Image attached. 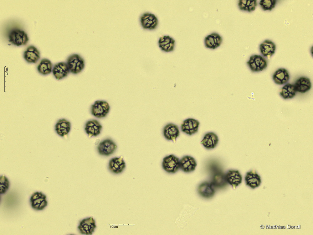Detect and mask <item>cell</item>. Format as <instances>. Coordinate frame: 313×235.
Returning a JSON list of instances; mask_svg holds the SVG:
<instances>
[{
  "label": "cell",
  "mask_w": 313,
  "mask_h": 235,
  "mask_svg": "<svg viewBox=\"0 0 313 235\" xmlns=\"http://www.w3.org/2000/svg\"><path fill=\"white\" fill-rule=\"evenodd\" d=\"M52 65V64L50 60L47 59H43L38 65L37 70L40 73L46 75L51 72Z\"/></svg>",
  "instance_id": "cell-29"
},
{
  "label": "cell",
  "mask_w": 313,
  "mask_h": 235,
  "mask_svg": "<svg viewBox=\"0 0 313 235\" xmlns=\"http://www.w3.org/2000/svg\"><path fill=\"white\" fill-rule=\"evenodd\" d=\"M140 19L141 25L144 29H154L158 24L156 17L151 13H144L141 16Z\"/></svg>",
  "instance_id": "cell-8"
},
{
  "label": "cell",
  "mask_w": 313,
  "mask_h": 235,
  "mask_svg": "<svg viewBox=\"0 0 313 235\" xmlns=\"http://www.w3.org/2000/svg\"><path fill=\"white\" fill-rule=\"evenodd\" d=\"M218 141V136L214 133L210 132L205 134L201 143L206 149H209L214 148Z\"/></svg>",
  "instance_id": "cell-16"
},
{
  "label": "cell",
  "mask_w": 313,
  "mask_h": 235,
  "mask_svg": "<svg viewBox=\"0 0 313 235\" xmlns=\"http://www.w3.org/2000/svg\"><path fill=\"white\" fill-rule=\"evenodd\" d=\"M102 125L96 120L88 121L85 124V130L89 137H96L100 133Z\"/></svg>",
  "instance_id": "cell-13"
},
{
  "label": "cell",
  "mask_w": 313,
  "mask_h": 235,
  "mask_svg": "<svg viewBox=\"0 0 313 235\" xmlns=\"http://www.w3.org/2000/svg\"><path fill=\"white\" fill-rule=\"evenodd\" d=\"M199 122L194 118H189L184 120L181 125V130L189 135L197 133L199 125Z\"/></svg>",
  "instance_id": "cell-9"
},
{
  "label": "cell",
  "mask_w": 313,
  "mask_h": 235,
  "mask_svg": "<svg viewBox=\"0 0 313 235\" xmlns=\"http://www.w3.org/2000/svg\"><path fill=\"white\" fill-rule=\"evenodd\" d=\"M96 227L95 220L90 217L81 221L78 228L82 234L91 235Z\"/></svg>",
  "instance_id": "cell-10"
},
{
  "label": "cell",
  "mask_w": 313,
  "mask_h": 235,
  "mask_svg": "<svg viewBox=\"0 0 313 235\" xmlns=\"http://www.w3.org/2000/svg\"><path fill=\"white\" fill-rule=\"evenodd\" d=\"M225 177L227 183L231 185L234 189L242 182V176L238 170H229L225 175Z\"/></svg>",
  "instance_id": "cell-18"
},
{
  "label": "cell",
  "mask_w": 313,
  "mask_h": 235,
  "mask_svg": "<svg viewBox=\"0 0 313 235\" xmlns=\"http://www.w3.org/2000/svg\"><path fill=\"white\" fill-rule=\"evenodd\" d=\"M9 183L8 179L4 175L0 177V193H5L8 189Z\"/></svg>",
  "instance_id": "cell-32"
},
{
  "label": "cell",
  "mask_w": 313,
  "mask_h": 235,
  "mask_svg": "<svg viewBox=\"0 0 313 235\" xmlns=\"http://www.w3.org/2000/svg\"><path fill=\"white\" fill-rule=\"evenodd\" d=\"M273 79L276 84L281 85L288 81L290 76L287 70L281 68L275 72L273 76Z\"/></svg>",
  "instance_id": "cell-24"
},
{
  "label": "cell",
  "mask_w": 313,
  "mask_h": 235,
  "mask_svg": "<svg viewBox=\"0 0 313 235\" xmlns=\"http://www.w3.org/2000/svg\"><path fill=\"white\" fill-rule=\"evenodd\" d=\"M162 166L167 172L175 173L180 168L179 159L173 154L166 156L163 159Z\"/></svg>",
  "instance_id": "cell-3"
},
{
  "label": "cell",
  "mask_w": 313,
  "mask_h": 235,
  "mask_svg": "<svg viewBox=\"0 0 313 235\" xmlns=\"http://www.w3.org/2000/svg\"><path fill=\"white\" fill-rule=\"evenodd\" d=\"M30 202L32 207L37 210H43L48 203L46 196L39 192H34L32 195Z\"/></svg>",
  "instance_id": "cell-7"
},
{
  "label": "cell",
  "mask_w": 313,
  "mask_h": 235,
  "mask_svg": "<svg viewBox=\"0 0 313 235\" xmlns=\"http://www.w3.org/2000/svg\"><path fill=\"white\" fill-rule=\"evenodd\" d=\"M198 191L202 197L207 199L212 197L215 192V188L211 182L207 181L204 182L199 185Z\"/></svg>",
  "instance_id": "cell-14"
},
{
  "label": "cell",
  "mask_w": 313,
  "mask_h": 235,
  "mask_svg": "<svg viewBox=\"0 0 313 235\" xmlns=\"http://www.w3.org/2000/svg\"><path fill=\"white\" fill-rule=\"evenodd\" d=\"M197 165L195 159L190 156H184L180 160V168L185 172L189 173L194 171Z\"/></svg>",
  "instance_id": "cell-12"
},
{
  "label": "cell",
  "mask_w": 313,
  "mask_h": 235,
  "mask_svg": "<svg viewBox=\"0 0 313 235\" xmlns=\"http://www.w3.org/2000/svg\"><path fill=\"white\" fill-rule=\"evenodd\" d=\"M70 123L64 118L59 119L55 126V130L57 133L61 137L67 135L71 129Z\"/></svg>",
  "instance_id": "cell-20"
},
{
  "label": "cell",
  "mask_w": 313,
  "mask_h": 235,
  "mask_svg": "<svg viewBox=\"0 0 313 235\" xmlns=\"http://www.w3.org/2000/svg\"><path fill=\"white\" fill-rule=\"evenodd\" d=\"M117 147L115 143L110 139L108 138L100 142L97 148L100 154L109 156L114 152Z\"/></svg>",
  "instance_id": "cell-6"
},
{
  "label": "cell",
  "mask_w": 313,
  "mask_h": 235,
  "mask_svg": "<svg viewBox=\"0 0 313 235\" xmlns=\"http://www.w3.org/2000/svg\"><path fill=\"white\" fill-rule=\"evenodd\" d=\"M126 167V163L122 156L115 157L110 160L109 169L113 173L118 174L122 172Z\"/></svg>",
  "instance_id": "cell-17"
},
{
  "label": "cell",
  "mask_w": 313,
  "mask_h": 235,
  "mask_svg": "<svg viewBox=\"0 0 313 235\" xmlns=\"http://www.w3.org/2000/svg\"><path fill=\"white\" fill-rule=\"evenodd\" d=\"M222 40L221 37L218 34L213 33L205 38V46L208 48L215 49L220 46Z\"/></svg>",
  "instance_id": "cell-21"
},
{
  "label": "cell",
  "mask_w": 313,
  "mask_h": 235,
  "mask_svg": "<svg viewBox=\"0 0 313 235\" xmlns=\"http://www.w3.org/2000/svg\"><path fill=\"white\" fill-rule=\"evenodd\" d=\"M110 107L106 101L98 100L91 106V114L98 118L105 117L109 112Z\"/></svg>",
  "instance_id": "cell-2"
},
{
  "label": "cell",
  "mask_w": 313,
  "mask_h": 235,
  "mask_svg": "<svg viewBox=\"0 0 313 235\" xmlns=\"http://www.w3.org/2000/svg\"><path fill=\"white\" fill-rule=\"evenodd\" d=\"M239 9L241 10L251 12L255 9L257 5L256 0H239L238 3Z\"/></svg>",
  "instance_id": "cell-30"
},
{
  "label": "cell",
  "mask_w": 313,
  "mask_h": 235,
  "mask_svg": "<svg viewBox=\"0 0 313 235\" xmlns=\"http://www.w3.org/2000/svg\"><path fill=\"white\" fill-rule=\"evenodd\" d=\"M175 40L169 35L160 37L158 41L159 46L161 50L166 52L174 50Z\"/></svg>",
  "instance_id": "cell-19"
},
{
  "label": "cell",
  "mask_w": 313,
  "mask_h": 235,
  "mask_svg": "<svg viewBox=\"0 0 313 235\" xmlns=\"http://www.w3.org/2000/svg\"><path fill=\"white\" fill-rule=\"evenodd\" d=\"M8 37L9 41L17 46L25 45L29 40L27 34L24 31L18 29L12 30Z\"/></svg>",
  "instance_id": "cell-4"
},
{
  "label": "cell",
  "mask_w": 313,
  "mask_h": 235,
  "mask_svg": "<svg viewBox=\"0 0 313 235\" xmlns=\"http://www.w3.org/2000/svg\"><path fill=\"white\" fill-rule=\"evenodd\" d=\"M163 134L167 140H172L175 142L179 136L180 132L178 126L172 123L167 124L163 129Z\"/></svg>",
  "instance_id": "cell-11"
},
{
  "label": "cell",
  "mask_w": 313,
  "mask_h": 235,
  "mask_svg": "<svg viewBox=\"0 0 313 235\" xmlns=\"http://www.w3.org/2000/svg\"><path fill=\"white\" fill-rule=\"evenodd\" d=\"M23 58L29 63H35L40 59V53L34 46L28 47L23 53Z\"/></svg>",
  "instance_id": "cell-23"
},
{
  "label": "cell",
  "mask_w": 313,
  "mask_h": 235,
  "mask_svg": "<svg viewBox=\"0 0 313 235\" xmlns=\"http://www.w3.org/2000/svg\"><path fill=\"white\" fill-rule=\"evenodd\" d=\"M247 64L253 72L261 71L267 66L266 60L261 55H256L250 56Z\"/></svg>",
  "instance_id": "cell-5"
},
{
  "label": "cell",
  "mask_w": 313,
  "mask_h": 235,
  "mask_svg": "<svg viewBox=\"0 0 313 235\" xmlns=\"http://www.w3.org/2000/svg\"><path fill=\"white\" fill-rule=\"evenodd\" d=\"M215 188H223L227 185L225 175L221 172H218L213 175L211 182Z\"/></svg>",
  "instance_id": "cell-27"
},
{
  "label": "cell",
  "mask_w": 313,
  "mask_h": 235,
  "mask_svg": "<svg viewBox=\"0 0 313 235\" xmlns=\"http://www.w3.org/2000/svg\"><path fill=\"white\" fill-rule=\"evenodd\" d=\"M276 3L275 0H261L259 4L264 11H271L274 8Z\"/></svg>",
  "instance_id": "cell-31"
},
{
  "label": "cell",
  "mask_w": 313,
  "mask_h": 235,
  "mask_svg": "<svg viewBox=\"0 0 313 235\" xmlns=\"http://www.w3.org/2000/svg\"><path fill=\"white\" fill-rule=\"evenodd\" d=\"M296 92L294 85L288 83L282 87L280 95L284 99H291L295 96Z\"/></svg>",
  "instance_id": "cell-28"
},
{
  "label": "cell",
  "mask_w": 313,
  "mask_h": 235,
  "mask_svg": "<svg viewBox=\"0 0 313 235\" xmlns=\"http://www.w3.org/2000/svg\"><path fill=\"white\" fill-rule=\"evenodd\" d=\"M245 180L246 185L252 189L258 187L261 182L260 176L254 170L247 173Z\"/></svg>",
  "instance_id": "cell-22"
},
{
  "label": "cell",
  "mask_w": 313,
  "mask_h": 235,
  "mask_svg": "<svg viewBox=\"0 0 313 235\" xmlns=\"http://www.w3.org/2000/svg\"><path fill=\"white\" fill-rule=\"evenodd\" d=\"M69 71L67 63L64 62H60L55 64L52 70L54 76L58 80L66 77Z\"/></svg>",
  "instance_id": "cell-15"
},
{
  "label": "cell",
  "mask_w": 313,
  "mask_h": 235,
  "mask_svg": "<svg viewBox=\"0 0 313 235\" xmlns=\"http://www.w3.org/2000/svg\"><path fill=\"white\" fill-rule=\"evenodd\" d=\"M296 91L304 93L311 88V84L309 79L302 77L297 79L294 85Z\"/></svg>",
  "instance_id": "cell-26"
},
{
  "label": "cell",
  "mask_w": 313,
  "mask_h": 235,
  "mask_svg": "<svg viewBox=\"0 0 313 235\" xmlns=\"http://www.w3.org/2000/svg\"><path fill=\"white\" fill-rule=\"evenodd\" d=\"M259 48L263 56L269 59L275 53L276 45L272 41L266 40L260 44Z\"/></svg>",
  "instance_id": "cell-25"
},
{
  "label": "cell",
  "mask_w": 313,
  "mask_h": 235,
  "mask_svg": "<svg viewBox=\"0 0 313 235\" xmlns=\"http://www.w3.org/2000/svg\"><path fill=\"white\" fill-rule=\"evenodd\" d=\"M67 64L70 71L74 74L80 72L85 67L84 59L76 54H73L68 57Z\"/></svg>",
  "instance_id": "cell-1"
}]
</instances>
